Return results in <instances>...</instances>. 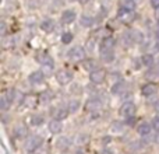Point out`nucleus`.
<instances>
[{"label": "nucleus", "mask_w": 159, "mask_h": 154, "mask_svg": "<svg viewBox=\"0 0 159 154\" xmlns=\"http://www.w3.org/2000/svg\"><path fill=\"white\" fill-rule=\"evenodd\" d=\"M124 88H126V84H124L123 81L116 83V84L112 87V93L113 94H121L124 91Z\"/></svg>", "instance_id": "nucleus-22"}, {"label": "nucleus", "mask_w": 159, "mask_h": 154, "mask_svg": "<svg viewBox=\"0 0 159 154\" xmlns=\"http://www.w3.org/2000/svg\"><path fill=\"white\" fill-rule=\"evenodd\" d=\"M95 67H96V62L95 60H92V59H91V60H87V62H84V69L85 70H95Z\"/></svg>", "instance_id": "nucleus-25"}, {"label": "nucleus", "mask_w": 159, "mask_h": 154, "mask_svg": "<svg viewBox=\"0 0 159 154\" xmlns=\"http://www.w3.org/2000/svg\"><path fill=\"white\" fill-rule=\"evenodd\" d=\"M131 16H133V11L129 10L127 7H124V6H123V7H120V10L117 11V18L123 20V21H124V20H129Z\"/></svg>", "instance_id": "nucleus-18"}, {"label": "nucleus", "mask_w": 159, "mask_h": 154, "mask_svg": "<svg viewBox=\"0 0 159 154\" xmlns=\"http://www.w3.org/2000/svg\"><path fill=\"white\" fill-rule=\"evenodd\" d=\"M7 95H8V98H7V99L11 102V101L14 99V91H13V90H8V91H7Z\"/></svg>", "instance_id": "nucleus-32"}, {"label": "nucleus", "mask_w": 159, "mask_h": 154, "mask_svg": "<svg viewBox=\"0 0 159 154\" xmlns=\"http://www.w3.org/2000/svg\"><path fill=\"white\" fill-rule=\"evenodd\" d=\"M56 144H57L59 149H61V150H67L70 146H71V140H70L69 137H66V136H63V137H59V139H57Z\"/></svg>", "instance_id": "nucleus-16"}, {"label": "nucleus", "mask_w": 159, "mask_h": 154, "mask_svg": "<svg viewBox=\"0 0 159 154\" xmlns=\"http://www.w3.org/2000/svg\"><path fill=\"white\" fill-rule=\"evenodd\" d=\"M102 107H103V102H102L101 99H98V98L89 99L88 104H87V109L91 111V112H93V111H99Z\"/></svg>", "instance_id": "nucleus-10"}, {"label": "nucleus", "mask_w": 159, "mask_h": 154, "mask_svg": "<svg viewBox=\"0 0 159 154\" xmlns=\"http://www.w3.org/2000/svg\"><path fill=\"white\" fill-rule=\"evenodd\" d=\"M42 122H43V118L39 115H34L32 118H31V123H32L34 126H38V125H41Z\"/></svg>", "instance_id": "nucleus-26"}, {"label": "nucleus", "mask_w": 159, "mask_h": 154, "mask_svg": "<svg viewBox=\"0 0 159 154\" xmlns=\"http://www.w3.org/2000/svg\"><path fill=\"white\" fill-rule=\"evenodd\" d=\"M141 62H143V65L145 67H152V65H154V58H152V55L145 53V55H143V58H141Z\"/></svg>", "instance_id": "nucleus-20"}, {"label": "nucleus", "mask_w": 159, "mask_h": 154, "mask_svg": "<svg viewBox=\"0 0 159 154\" xmlns=\"http://www.w3.org/2000/svg\"><path fill=\"white\" fill-rule=\"evenodd\" d=\"M102 154H113V153L110 152V150H103V152H102Z\"/></svg>", "instance_id": "nucleus-37"}, {"label": "nucleus", "mask_w": 159, "mask_h": 154, "mask_svg": "<svg viewBox=\"0 0 159 154\" xmlns=\"http://www.w3.org/2000/svg\"><path fill=\"white\" fill-rule=\"evenodd\" d=\"M133 67H134L135 70L140 69V66H138V60H134V62H133Z\"/></svg>", "instance_id": "nucleus-34"}, {"label": "nucleus", "mask_w": 159, "mask_h": 154, "mask_svg": "<svg viewBox=\"0 0 159 154\" xmlns=\"http://www.w3.org/2000/svg\"><path fill=\"white\" fill-rule=\"evenodd\" d=\"M113 48H115V39L112 36H106L102 39L99 52L103 56L105 60H113Z\"/></svg>", "instance_id": "nucleus-1"}, {"label": "nucleus", "mask_w": 159, "mask_h": 154, "mask_svg": "<svg viewBox=\"0 0 159 154\" xmlns=\"http://www.w3.org/2000/svg\"><path fill=\"white\" fill-rule=\"evenodd\" d=\"M105 77H106V73H105V70H102V69H96V70H93V72L89 73V80L93 83V84H101V83H103Z\"/></svg>", "instance_id": "nucleus-6"}, {"label": "nucleus", "mask_w": 159, "mask_h": 154, "mask_svg": "<svg viewBox=\"0 0 159 154\" xmlns=\"http://www.w3.org/2000/svg\"><path fill=\"white\" fill-rule=\"evenodd\" d=\"M6 34V25H4V22H2V35H4Z\"/></svg>", "instance_id": "nucleus-35"}, {"label": "nucleus", "mask_w": 159, "mask_h": 154, "mask_svg": "<svg viewBox=\"0 0 159 154\" xmlns=\"http://www.w3.org/2000/svg\"><path fill=\"white\" fill-rule=\"evenodd\" d=\"M155 111H157V112H159V99L157 101V104H155Z\"/></svg>", "instance_id": "nucleus-36"}, {"label": "nucleus", "mask_w": 159, "mask_h": 154, "mask_svg": "<svg viewBox=\"0 0 159 154\" xmlns=\"http://www.w3.org/2000/svg\"><path fill=\"white\" fill-rule=\"evenodd\" d=\"M61 122L60 121H57V119H53L52 122H49V130H50V133H60L61 132Z\"/></svg>", "instance_id": "nucleus-17"}, {"label": "nucleus", "mask_w": 159, "mask_h": 154, "mask_svg": "<svg viewBox=\"0 0 159 154\" xmlns=\"http://www.w3.org/2000/svg\"><path fill=\"white\" fill-rule=\"evenodd\" d=\"M61 21L64 24H71L73 21H75V13L71 10H66L63 13V16H61Z\"/></svg>", "instance_id": "nucleus-13"}, {"label": "nucleus", "mask_w": 159, "mask_h": 154, "mask_svg": "<svg viewBox=\"0 0 159 154\" xmlns=\"http://www.w3.org/2000/svg\"><path fill=\"white\" fill-rule=\"evenodd\" d=\"M75 154H84V152H81V150H77V152H75Z\"/></svg>", "instance_id": "nucleus-38"}, {"label": "nucleus", "mask_w": 159, "mask_h": 154, "mask_svg": "<svg viewBox=\"0 0 159 154\" xmlns=\"http://www.w3.org/2000/svg\"><path fill=\"white\" fill-rule=\"evenodd\" d=\"M14 133H16V137L22 139V137H25V136L28 135V129H27V126H25V125L20 123V125H17V126H16Z\"/></svg>", "instance_id": "nucleus-15"}, {"label": "nucleus", "mask_w": 159, "mask_h": 154, "mask_svg": "<svg viewBox=\"0 0 159 154\" xmlns=\"http://www.w3.org/2000/svg\"><path fill=\"white\" fill-rule=\"evenodd\" d=\"M135 113V105L133 102H124L120 108V115L124 118H133Z\"/></svg>", "instance_id": "nucleus-5"}, {"label": "nucleus", "mask_w": 159, "mask_h": 154, "mask_svg": "<svg viewBox=\"0 0 159 154\" xmlns=\"http://www.w3.org/2000/svg\"><path fill=\"white\" fill-rule=\"evenodd\" d=\"M138 133L141 136H147V135H151V130H152V126L148 123V122H143V123L138 125Z\"/></svg>", "instance_id": "nucleus-14"}, {"label": "nucleus", "mask_w": 159, "mask_h": 154, "mask_svg": "<svg viewBox=\"0 0 159 154\" xmlns=\"http://www.w3.org/2000/svg\"><path fill=\"white\" fill-rule=\"evenodd\" d=\"M151 6L154 8H159V0H151Z\"/></svg>", "instance_id": "nucleus-33"}, {"label": "nucleus", "mask_w": 159, "mask_h": 154, "mask_svg": "<svg viewBox=\"0 0 159 154\" xmlns=\"http://www.w3.org/2000/svg\"><path fill=\"white\" fill-rule=\"evenodd\" d=\"M80 22H81L82 27H92L93 25V17H89V16H82L81 20H80Z\"/></svg>", "instance_id": "nucleus-21"}, {"label": "nucleus", "mask_w": 159, "mask_h": 154, "mask_svg": "<svg viewBox=\"0 0 159 154\" xmlns=\"http://www.w3.org/2000/svg\"><path fill=\"white\" fill-rule=\"evenodd\" d=\"M133 2H134L135 4H138V3H141V0H133Z\"/></svg>", "instance_id": "nucleus-39"}, {"label": "nucleus", "mask_w": 159, "mask_h": 154, "mask_svg": "<svg viewBox=\"0 0 159 154\" xmlns=\"http://www.w3.org/2000/svg\"><path fill=\"white\" fill-rule=\"evenodd\" d=\"M124 7H127V8H129V10H134V8H135V6H137V4H135V3L134 2H133V0H124Z\"/></svg>", "instance_id": "nucleus-29"}, {"label": "nucleus", "mask_w": 159, "mask_h": 154, "mask_svg": "<svg viewBox=\"0 0 159 154\" xmlns=\"http://www.w3.org/2000/svg\"><path fill=\"white\" fill-rule=\"evenodd\" d=\"M67 56H69L71 60L80 62V60H82V59L85 58V51L82 49L81 46H74V48H71V49L69 51Z\"/></svg>", "instance_id": "nucleus-4"}, {"label": "nucleus", "mask_w": 159, "mask_h": 154, "mask_svg": "<svg viewBox=\"0 0 159 154\" xmlns=\"http://www.w3.org/2000/svg\"><path fill=\"white\" fill-rule=\"evenodd\" d=\"M38 62L43 67H48L49 70H52L53 66H55V60H53L52 56H49L48 53H42V55H39L38 56Z\"/></svg>", "instance_id": "nucleus-8"}, {"label": "nucleus", "mask_w": 159, "mask_h": 154, "mask_svg": "<svg viewBox=\"0 0 159 154\" xmlns=\"http://www.w3.org/2000/svg\"><path fill=\"white\" fill-rule=\"evenodd\" d=\"M157 91H158V87L155 84H145L143 87V90H141V93L145 97H151V95H154Z\"/></svg>", "instance_id": "nucleus-12"}, {"label": "nucleus", "mask_w": 159, "mask_h": 154, "mask_svg": "<svg viewBox=\"0 0 159 154\" xmlns=\"http://www.w3.org/2000/svg\"><path fill=\"white\" fill-rule=\"evenodd\" d=\"M56 80H57L61 85H66L73 80V75L69 70H60V72H57V75H56Z\"/></svg>", "instance_id": "nucleus-7"}, {"label": "nucleus", "mask_w": 159, "mask_h": 154, "mask_svg": "<svg viewBox=\"0 0 159 154\" xmlns=\"http://www.w3.org/2000/svg\"><path fill=\"white\" fill-rule=\"evenodd\" d=\"M73 41V35L70 32H64L63 36H61V42L63 44H70V42Z\"/></svg>", "instance_id": "nucleus-28"}, {"label": "nucleus", "mask_w": 159, "mask_h": 154, "mask_svg": "<svg viewBox=\"0 0 159 154\" xmlns=\"http://www.w3.org/2000/svg\"><path fill=\"white\" fill-rule=\"evenodd\" d=\"M28 80H30V83L32 85H38V84H42L45 80V76L42 72H34L31 73L30 77H28Z\"/></svg>", "instance_id": "nucleus-9"}, {"label": "nucleus", "mask_w": 159, "mask_h": 154, "mask_svg": "<svg viewBox=\"0 0 159 154\" xmlns=\"http://www.w3.org/2000/svg\"><path fill=\"white\" fill-rule=\"evenodd\" d=\"M41 144H42V139L39 137V136L34 135V136H30V137L27 139L24 147L28 153H34L35 150H38L39 147H41Z\"/></svg>", "instance_id": "nucleus-3"}, {"label": "nucleus", "mask_w": 159, "mask_h": 154, "mask_svg": "<svg viewBox=\"0 0 159 154\" xmlns=\"http://www.w3.org/2000/svg\"><path fill=\"white\" fill-rule=\"evenodd\" d=\"M52 93L50 91H45V93H42L41 94V97H39V99H41V102L42 104H48V102L52 99Z\"/></svg>", "instance_id": "nucleus-23"}, {"label": "nucleus", "mask_w": 159, "mask_h": 154, "mask_svg": "<svg viewBox=\"0 0 159 154\" xmlns=\"http://www.w3.org/2000/svg\"><path fill=\"white\" fill-rule=\"evenodd\" d=\"M53 27H55V24H53L52 20H43V21L41 22V28L45 31V32H52Z\"/></svg>", "instance_id": "nucleus-19"}, {"label": "nucleus", "mask_w": 159, "mask_h": 154, "mask_svg": "<svg viewBox=\"0 0 159 154\" xmlns=\"http://www.w3.org/2000/svg\"><path fill=\"white\" fill-rule=\"evenodd\" d=\"M69 112L70 111L67 109V108H59V109H55L52 112L53 115V119H57V121H63V119H66L67 116H69Z\"/></svg>", "instance_id": "nucleus-11"}, {"label": "nucleus", "mask_w": 159, "mask_h": 154, "mask_svg": "<svg viewBox=\"0 0 159 154\" xmlns=\"http://www.w3.org/2000/svg\"><path fill=\"white\" fill-rule=\"evenodd\" d=\"M152 125H154L155 130H157V132H159V116L154 118V121H152Z\"/></svg>", "instance_id": "nucleus-31"}, {"label": "nucleus", "mask_w": 159, "mask_h": 154, "mask_svg": "<svg viewBox=\"0 0 159 154\" xmlns=\"http://www.w3.org/2000/svg\"><path fill=\"white\" fill-rule=\"evenodd\" d=\"M158 30H159V22H158Z\"/></svg>", "instance_id": "nucleus-40"}, {"label": "nucleus", "mask_w": 159, "mask_h": 154, "mask_svg": "<svg viewBox=\"0 0 159 154\" xmlns=\"http://www.w3.org/2000/svg\"><path fill=\"white\" fill-rule=\"evenodd\" d=\"M138 41H140V34H138L137 31H127V32H124L123 36H121V42H123V45L126 48L133 46V45Z\"/></svg>", "instance_id": "nucleus-2"}, {"label": "nucleus", "mask_w": 159, "mask_h": 154, "mask_svg": "<svg viewBox=\"0 0 159 154\" xmlns=\"http://www.w3.org/2000/svg\"><path fill=\"white\" fill-rule=\"evenodd\" d=\"M13 42H14L13 38H8L7 41L4 39V41H3V48H10V46H13V45H14Z\"/></svg>", "instance_id": "nucleus-30"}, {"label": "nucleus", "mask_w": 159, "mask_h": 154, "mask_svg": "<svg viewBox=\"0 0 159 154\" xmlns=\"http://www.w3.org/2000/svg\"><path fill=\"white\" fill-rule=\"evenodd\" d=\"M8 102H10V101H8L6 97H2V98H0V109H2V111H7Z\"/></svg>", "instance_id": "nucleus-27"}, {"label": "nucleus", "mask_w": 159, "mask_h": 154, "mask_svg": "<svg viewBox=\"0 0 159 154\" xmlns=\"http://www.w3.org/2000/svg\"><path fill=\"white\" fill-rule=\"evenodd\" d=\"M80 108V101L78 99H73V101L69 102V111L70 112H77Z\"/></svg>", "instance_id": "nucleus-24"}, {"label": "nucleus", "mask_w": 159, "mask_h": 154, "mask_svg": "<svg viewBox=\"0 0 159 154\" xmlns=\"http://www.w3.org/2000/svg\"><path fill=\"white\" fill-rule=\"evenodd\" d=\"M158 63H159V56H158Z\"/></svg>", "instance_id": "nucleus-41"}]
</instances>
